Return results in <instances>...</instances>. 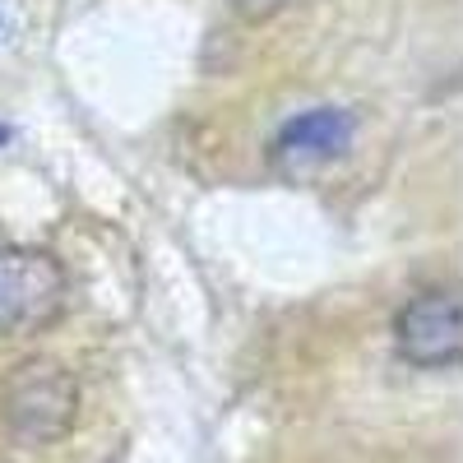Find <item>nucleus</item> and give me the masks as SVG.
Segmentation results:
<instances>
[{
    "label": "nucleus",
    "mask_w": 463,
    "mask_h": 463,
    "mask_svg": "<svg viewBox=\"0 0 463 463\" xmlns=\"http://www.w3.org/2000/svg\"><path fill=\"white\" fill-rule=\"evenodd\" d=\"M74 408H80V390H74L70 371L56 362H19L14 375L5 380V394H0L5 427L24 445H47L65 436Z\"/></svg>",
    "instance_id": "1"
},
{
    "label": "nucleus",
    "mask_w": 463,
    "mask_h": 463,
    "mask_svg": "<svg viewBox=\"0 0 463 463\" xmlns=\"http://www.w3.org/2000/svg\"><path fill=\"white\" fill-rule=\"evenodd\" d=\"M353 139H357V116L347 107H311L283 121V130L274 135V148H269V163L288 181H306L325 172L329 163H338L353 148Z\"/></svg>",
    "instance_id": "2"
},
{
    "label": "nucleus",
    "mask_w": 463,
    "mask_h": 463,
    "mask_svg": "<svg viewBox=\"0 0 463 463\" xmlns=\"http://www.w3.org/2000/svg\"><path fill=\"white\" fill-rule=\"evenodd\" d=\"M61 301H65V269L52 255L24 246L0 250V334L52 320Z\"/></svg>",
    "instance_id": "3"
},
{
    "label": "nucleus",
    "mask_w": 463,
    "mask_h": 463,
    "mask_svg": "<svg viewBox=\"0 0 463 463\" xmlns=\"http://www.w3.org/2000/svg\"><path fill=\"white\" fill-rule=\"evenodd\" d=\"M394 338H399V353L412 366H454L458 362V347H463V329H458V297L454 292H427L408 301L399 320H394Z\"/></svg>",
    "instance_id": "4"
},
{
    "label": "nucleus",
    "mask_w": 463,
    "mask_h": 463,
    "mask_svg": "<svg viewBox=\"0 0 463 463\" xmlns=\"http://www.w3.org/2000/svg\"><path fill=\"white\" fill-rule=\"evenodd\" d=\"M237 14H250V19H260V14H274V10H283V5H292V0H227Z\"/></svg>",
    "instance_id": "5"
},
{
    "label": "nucleus",
    "mask_w": 463,
    "mask_h": 463,
    "mask_svg": "<svg viewBox=\"0 0 463 463\" xmlns=\"http://www.w3.org/2000/svg\"><path fill=\"white\" fill-rule=\"evenodd\" d=\"M5 135H10V130H5V126H0V144H5Z\"/></svg>",
    "instance_id": "6"
}]
</instances>
